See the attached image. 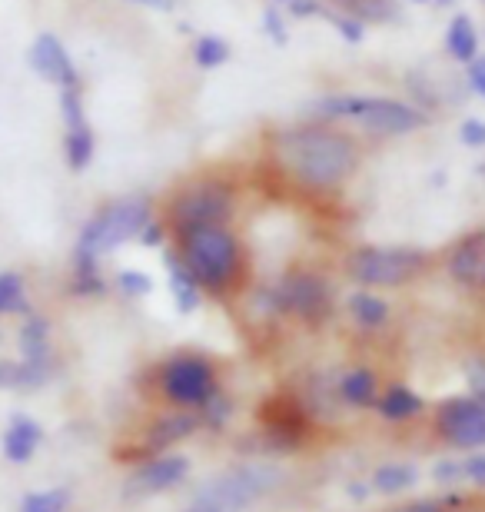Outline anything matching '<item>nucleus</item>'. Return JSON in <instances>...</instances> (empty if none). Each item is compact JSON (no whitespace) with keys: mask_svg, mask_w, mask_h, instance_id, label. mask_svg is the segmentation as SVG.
Wrapping results in <instances>:
<instances>
[{"mask_svg":"<svg viewBox=\"0 0 485 512\" xmlns=\"http://www.w3.org/2000/svg\"><path fill=\"white\" fill-rule=\"evenodd\" d=\"M373 483H376V489H383V493H402V489H409L412 483H416V469L392 463V466L379 469V473L373 476Z\"/></svg>","mask_w":485,"mask_h":512,"instance_id":"a878e982","label":"nucleus"},{"mask_svg":"<svg viewBox=\"0 0 485 512\" xmlns=\"http://www.w3.org/2000/svg\"><path fill=\"white\" fill-rule=\"evenodd\" d=\"M429 253L416 247H356L346 256L349 280L363 290H386V286H406L426 273Z\"/></svg>","mask_w":485,"mask_h":512,"instance_id":"7ed1b4c3","label":"nucleus"},{"mask_svg":"<svg viewBox=\"0 0 485 512\" xmlns=\"http://www.w3.org/2000/svg\"><path fill=\"white\" fill-rule=\"evenodd\" d=\"M236 213V193L226 180H190L167 203V220L173 233L206 227V223H230Z\"/></svg>","mask_w":485,"mask_h":512,"instance_id":"20e7f679","label":"nucleus"},{"mask_svg":"<svg viewBox=\"0 0 485 512\" xmlns=\"http://www.w3.org/2000/svg\"><path fill=\"white\" fill-rule=\"evenodd\" d=\"M64 150H67V163H70L74 170L90 167V160H94V133H90V127L67 130Z\"/></svg>","mask_w":485,"mask_h":512,"instance_id":"5701e85b","label":"nucleus"},{"mask_svg":"<svg viewBox=\"0 0 485 512\" xmlns=\"http://www.w3.org/2000/svg\"><path fill=\"white\" fill-rule=\"evenodd\" d=\"M273 303L276 310L293 313L306 323H316L333 310V293H329L323 276L309 270H293L273 286Z\"/></svg>","mask_w":485,"mask_h":512,"instance_id":"423d86ee","label":"nucleus"},{"mask_svg":"<svg viewBox=\"0 0 485 512\" xmlns=\"http://www.w3.org/2000/svg\"><path fill=\"white\" fill-rule=\"evenodd\" d=\"M187 512H223V509H220V506H213V503H206V499H196V503H193Z\"/></svg>","mask_w":485,"mask_h":512,"instance_id":"58836bf2","label":"nucleus"},{"mask_svg":"<svg viewBox=\"0 0 485 512\" xmlns=\"http://www.w3.org/2000/svg\"><path fill=\"white\" fill-rule=\"evenodd\" d=\"M446 270L459 286L485 290V227L466 233L446 256Z\"/></svg>","mask_w":485,"mask_h":512,"instance_id":"9b49d317","label":"nucleus"},{"mask_svg":"<svg viewBox=\"0 0 485 512\" xmlns=\"http://www.w3.org/2000/svg\"><path fill=\"white\" fill-rule=\"evenodd\" d=\"M183 266L193 273L196 286L210 293H223L243 273V243L230 230V223H206L173 233Z\"/></svg>","mask_w":485,"mask_h":512,"instance_id":"f03ea898","label":"nucleus"},{"mask_svg":"<svg viewBox=\"0 0 485 512\" xmlns=\"http://www.w3.org/2000/svg\"><path fill=\"white\" fill-rule=\"evenodd\" d=\"M47 370L34 363H0V386H37L44 383Z\"/></svg>","mask_w":485,"mask_h":512,"instance_id":"393cba45","label":"nucleus"},{"mask_svg":"<svg viewBox=\"0 0 485 512\" xmlns=\"http://www.w3.org/2000/svg\"><path fill=\"white\" fill-rule=\"evenodd\" d=\"M266 157L280 177L306 193H333L359 170V143L353 133L326 120L273 130Z\"/></svg>","mask_w":485,"mask_h":512,"instance_id":"f257e3e1","label":"nucleus"},{"mask_svg":"<svg viewBox=\"0 0 485 512\" xmlns=\"http://www.w3.org/2000/svg\"><path fill=\"white\" fill-rule=\"evenodd\" d=\"M40 443V426L34 419L27 416H17L14 423H10L7 436H4V453L10 463H27L30 456H34V449Z\"/></svg>","mask_w":485,"mask_h":512,"instance_id":"dca6fc26","label":"nucleus"},{"mask_svg":"<svg viewBox=\"0 0 485 512\" xmlns=\"http://www.w3.org/2000/svg\"><path fill=\"white\" fill-rule=\"evenodd\" d=\"M0 313H27L24 283L17 273H0Z\"/></svg>","mask_w":485,"mask_h":512,"instance_id":"bb28decb","label":"nucleus"},{"mask_svg":"<svg viewBox=\"0 0 485 512\" xmlns=\"http://www.w3.org/2000/svg\"><path fill=\"white\" fill-rule=\"evenodd\" d=\"M30 64L44 80L57 87H77V70H74V60L67 57L64 44L54 37V34H40L30 47Z\"/></svg>","mask_w":485,"mask_h":512,"instance_id":"f8f14e48","label":"nucleus"},{"mask_svg":"<svg viewBox=\"0 0 485 512\" xmlns=\"http://www.w3.org/2000/svg\"><path fill=\"white\" fill-rule=\"evenodd\" d=\"M60 110H64V124H67V130L87 127L84 100H80L77 87H60Z\"/></svg>","mask_w":485,"mask_h":512,"instance_id":"cd10ccee","label":"nucleus"},{"mask_svg":"<svg viewBox=\"0 0 485 512\" xmlns=\"http://www.w3.org/2000/svg\"><path fill=\"white\" fill-rule=\"evenodd\" d=\"M439 433L452 446H485V399H449L439 409Z\"/></svg>","mask_w":485,"mask_h":512,"instance_id":"1a4fd4ad","label":"nucleus"},{"mask_svg":"<svg viewBox=\"0 0 485 512\" xmlns=\"http://www.w3.org/2000/svg\"><path fill=\"white\" fill-rule=\"evenodd\" d=\"M459 140L466 143V147H485V120L479 117H469V120H462V127H459Z\"/></svg>","mask_w":485,"mask_h":512,"instance_id":"473e14b6","label":"nucleus"},{"mask_svg":"<svg viewBox=\"0 0 485 512\" xmlns=\"http://www.w3.org/2000/svg\"><path fill=\"white\" fill-rule=\"evenodd\" d=\"M399 512H439L432 503H416V506H406V509H399Z\"/></svg>","mask_w":485,"mask_h":512,"instance_id":"ea45409f","label":"nucleus"},{"mask_svg":"<svg viewBox=\"0 0 485 512\" xmlns=\"http://www.w3.org/2000/svg\"><path fill=\"white\" fill-rule=\"evenodd\" d=\"M163 263H167L170 293H173V300H177L180 313H193V310H196V303H200V286H196L193 273L187 270V266H183V260H180V253H177V250L163 256Z\"/></svg>","mask_w":485,"mask_h":512,"instance_id":"2eb2a0df","label":"nucleus"},{"mask_svg":"<svg viewBox=\"0 0 485 512\" xmlns=\"http://www.w3.org/2000/svg\"><path fill=\"white\" fill-rule=\"evenodd\" d=\"M339 14H349L363 24H383V20H396L399 7L396 0H333Z\"/></svg>","mask_w":485,"mask_h":512,"instance_id":"a211bd4d","label":"nucleus"},{"mask_svg":"<svg viewBox=\"0 0 485 512\" xmlns=\"http://www.w3.org/2000/svg\"><path fill=\"white\" fill-rule=\"evenodd\" d=\"M163 393L180 406H206L216 393L213 366L200 356H177L163 370Z\"/></svg>","mask_w":485,"mask_h":512,"instance_id":"0eeeda50","label":"nucleus"},{"mask_svg":"<svg viewBox=\"0 0 485 512\" xmlns=\"http://www.w3.org/2000/svg\"><path fill=\"white\" fill-rule=\"evenodd\" d=\"M266 489H270V476H266L263 469H236V473L223 476L220 483L206 489L200 499H206V503L220 506L226 512V509H240L246 503H253L256 496L266 493Z\"/></svg>","mask_w":485,"mask_h":512,"instance_id":"9d476101","label":"nucleus"},{"mask_svg":"<svg viewBox=\"0 0 485 512\" xmlns=\"http://www.w3.org/2000/svg\"><path fill=\"white\" fill-rule=\"evenodd\" d=\"M336 389H339V399L349 406H373L376 393H379V383H376L373 373L359 366V370H349V373L339 376Z\"/></svg>","mask_w":485,"mask_h":512,"instance_id":"f3484780","label":"nucleus"},{"mask_svg":"<svg viewBox=\"0 0 485 512\" xmlns=\"http://www.w3.org/2000/svg\"><path fill=\"white\" fill-rule=\"evenodd\" d=\"M117 283H120V290L130 293V296H147L153 290V280L147 273H140V270H123L117 276Z\"/></svg>","mask_w":485,"mask_h":512,"instance_id":"7c9ffc66","label":"nucleus"},{"mask_svg":"<svg viewBox=\"0 0 485 512\" xmlns=\"http://www.w3.org/2000/svg\"><path fill=\"white\" fill-rule=\"evenodd\" d=\"M67 506V493H40V496H27L24 499V509L20 512H60Z\"/></svg>","mask_w":485,"mask_h":512,"instance_id":"c756f323","label":"nucleus"},{"mask_svg":"<svg viewBox=\"0 0 485 512\" xmlns=\"http://www.w3.org/2000/svg\"><path fill=\"white\" fill-rule=\"evenodd\" d=\"M446 50H449L452 60H459V64H469V60L479 57V30H476V24H472L469 14H456L449 20Z\"/></svg>","mask_w":485,"mask_h":512,"instance_id":"4468645a","label":"nucleus"},{"mask_svg":"<svg viewBox=\"0 0 485 512\" xmlns=\"http://www.w3.org/2000/svg\"><path fill=\"white\" fill-rule=\"evenodd\" d=\"M326 20L339 30V37H343L346 44H359V40L366 37V24H363V20H356V17H349V14H339V10H329Z\"/></svg>","mask_w":485,"mask_h":512,"instance_id":"c85d7f7f","label":"nucleus"},{"mask_svg":"<svg viewBox=\"0 0 485 512\" xmlns=\"http://www.w3.org/2000/svg\"><path fill=\"white\" fill-rule=\"evenodd\" d=\"M426 114L412 104H402V100L392 97H369V104L363 114L356 117V124L376 133V137H406V133H416L426 127Z\"/></svg>","mask_w":485,"mask_h":512,"instance_id":"6e6552de","label":"nucleus"},{"mask_svg":"<svg viewBox=\"0 0 485 512\" xmlns=\"http://www.w3.org/2000/svg\"><path fill=\"white\" fill-rule=\"evenodd\" d=\"M183 476H187V459L163 456V459H153V463L143 466L140 473L133 476L130 489H137V493H160V489L177 486Z\"/></svg>","mask_w":485,"mask_h":512,"instance_id":"ddd939ff","label":"nucleus"},{"mask_svg":"<svg viewBox=\"0 0 485 512\" xmlns=\"http://www.w3.org/2000/svg\"><path fill=\"white\" fill-rule=\"evenodd\" d=\"M349 313H353V320L359 326H366V330H376V326H383L389 320V303L383 296L369 293V290H359L349 296Z\"/></svg>","mask_w":485,"mask_h":512,"instance_id":"6ab92c4d","label":"nucleus"},{"mask_svg":"<svg viewBox=\"0 0 485 512\" xmlns=\"http://www.w3.org/2000/svg\"><path fill=\"white\" fill-rule=\"evenodd\" d=\"M263 30H266V34H270L280 47H286V40H290L286 20H283V14H280L276 7H266V10H263Z\"/></svg>","mask_w":485,"mask_h":512,"instance_id":"2f4dec72","label":"nucleus"},{"mask_svg":"<svg viewBox=\"0 0 485 512\" xmlns=\"http://www.w3.org/2000/svg\"><path fill=\"white\" fill-rule=\"evenodd\" d=\"M459 473L466 479H472V483L485 486V456H472V459H466V463H459Z\"/></svg>","mask_w":485,"mask_h":512,"instance_id":"c9c22d12","label":"nucleus"},{"mask_svg":"<svg viewBox=\"0 0 485 512\" xmlns=\"http://www.w3.org/2000/svg\"><path fill=\"white\" fill-rule=\"evenodd\" d=\"M140 240H143V247H157V243L163 240V227H160V223H147V227H143L140 230Z\"/></svg>","mask_w":485,"mask_h":512,"instance_id":"4c0bfd02","label":"nucleus"},{"mask_svg":"<svg viewBox=\"0 0 485 512\" xmlns=\"http://www.w3.org/2000/svg\"><path fill=\"white\" fill-rule=\"evenodd\" d=\"M432 4H436V7H449L452 0H432Z\"/></svg>","mask_w":485,"mask_h":512,"instance_id":"a19ab883","label":"nucleus"},{"mask_svg":"<svg viewBox=\"0 0 485 512\" xmlns=\"http://www.w3.org/2000/svg\"><path fill=\"white\" fill-rule=\"evenodd\" d=\"M290 14L293 17H323L329 14V7L323 0H290Z\"/></svg>","mask_w":485,"mask_h":512,"instance_id":"72a5a7b5","label":"nucleus"},{"mask_svg":"<svg viewBox=\"0 0 485 512\" xmlns=\"http://www.w3.org/2000/svg\"><path fill=\"white\" fill-rule=\"evenodd\" d=\"M230 60V44L216 34H203L193 40V64L200 70H216Z\"/></svg>","mask_w":485,"mask_h":512,"instance_id":"412c9836","label":"nucleus"},{"mask_svg":"<svg viewBox=\"0 0 485 512\" xmlns=\"http://www.w3.org/2000/svg\"><path fill=\"white\" fill-rule=\"evenodd\" d=\"M153 220V210L147 200H120L110 203L107 210H100L94 220L87 223L84 233H80L77 250L80 253H110L123 247L127 240L140 237V230Z\"/></svg>","mask_w":485,"mask_h":512,"instance_id":"39448f33","label":"nucleus"},{"mask_svg":"<svg viewBox=\"0 0 485 512\" xmlns=\"http://www.w3.org/2000/svg\"><path fill=\"white\" fill-rule=\"evenodd\" d=\"M419 409H422V399L412 393L409 386H392L383 393V399H379V413H383L386 419H392V423L416 416Z\"/></svg>","mask_w":485,"mask_h":512,"instance_id":"aec40b11","label":"nucleus"},{"mask_svg":"<svg viewBox=\"0 0 485 512\" xmlns=\"http://www.w3.org/2000/svg\"><path fill=\"white\" fill-rule=\"evenodd\" d=\"M20 346H24V363H34V366H44L47 370V323L44 320H30L20 333Z\"/></svg>","mask_w":485,"mask_h":512,"instance_id":"4be33fe9","label":"nucleus"},{"mask_svg":"<svg viewBox=\"0 0 485 512\" xmlns=\"http://www.w3.org/2000/svg\"><path fill=\"white\" fill-rule=\"evenodd\" d=\"M276 4H290V0H276Z\"/></svg>","mask_w":485,"mask_h":512,"instance_id":"37998d69","label":"nucleus"},{"mask_svg":"<svg viewBox=\"0 0 485 512\" xmlns=\"http://www.w3.org/2000/svg\"><path fill=\"white\" fill-rule=\"evenodd\" d=\"M466 77H469V87L485 100V54H479L476 60L466 64Z\"/></svg>","mask_w":485,"mask_h":512,"instance_id":"f704fd0d","label":"nucleus"},{"mask_svg":"<svg viewBox=\"0 0 485 512\" xmlns=\"http://www.w3.org/2000/svg\"><path fill=\"white\" fill-rule=\"evenodd\" d=\"M193 429H196V416H190V413H173V416H167V419H160L157 429H153V439H150V443H153V446L177 443V439L190 436Z\"/></svg>","mask_w":485,"mask_h":512,"instance_id":"b1692460","label":"nucleus"},{"mask_svg":"<svg viewBox=\"0 0 485 512\" xmlns=\"http://www.w3.org/2000/svg\"><path fill=\"white\" fill-rule=\"evenodd\" d=\"M412 4H432V0H412Z\"/></svg>","mask_w":485,"mask_h":512,"instance_id":"79ce46f5","label":"nucleus"},{"mask_svg":"<svg viewBox=\"0 0 485 512\" xmlns=\"http://www.w3.org/2000/svg\"><path fill=\"white\" fill-rule=\"evenodd\" d=\"M469 386L476 399H485V360H476L469 366Z\"/></svg>","mask_w":485,"mask_h":512,"instance_id":"e433bc0d","label":"nucleus"}]
</instances>
